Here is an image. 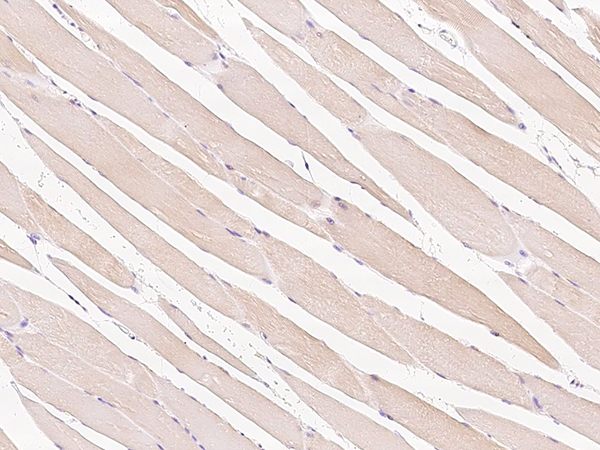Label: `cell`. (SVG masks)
Instances as JSON below:
<instances>
[{
  "mask_svg": "<svg viewBox=\"0 0 600 450\" xmlns=\"http://www.w3.org/2000/svg\"><path fill=\"white\" fill-rule=\"evenodd\" d=\"M304 446L305 449H337L343 450V447L339 444H336L324 436H322L319 432L308 428V430H304Z\"/></svg>",
  "mask_w": 600,
  "mask_h": 450,
  "instance_id": "19",
  "label": "cell"
},
{
  "mask_svg": "<svg viewBox=\"0 0 600 450\" xmlns=\"http://www.w3.org/2000/svg\"><path fill=\"white\" fill-rule=\"evenodd\" d=\"M171 314V313H169ZM173 318L176 322L181 325L182 328L186 331V333L191 336L197 343L201 346L205 347L207 350L213 352L225 362L247 375L248 377L254 379L257 382L262 383L264 386L268 387V384L264 382L259 375L252 370L248 365L242 362L240 359L231 354L228 350L223 348L221 345L213 341L204 335L182 312L178 309L172 307Z\"/></svg>",
  "mask_w": 600,
  "mask_h": 450,
  "instance_id": "18",
  "label": "cell"
},
{
  "mask_svg": "<svg viewBox=\"0 0 600 450\" xmlns=\"http://www.w3.org/2000/svg\"><path fill=\"white\" fill-rule=\"evenodd\" d=\"M362 146L465 247L494 259L515 256L518 239L474 186L405 136L372 124L350 130Z\"/></svg>",
  "mask_w": 600,
  "mask_h": 450,
  "instance_id": "1",
  "label": "cell"
},
{
  "mask_svg": "<svg viewBox=\"0 0 600 450\" xmlns=\"http://www.w3.org/2000/svg\"><path fill=\"white\" fill-rule=\"evenodd\" d=\"M439 128L463 153L600 240L599 216L572 186L525 153L458 123Z\"/></svg>",
  "mask_w": 600,
  "mask_h": 450,
  "instance_id": "5",
  "label": "cell"
},
{
  "mask_svg": "<svg viewBox=\"0 0 600 450\" xmlns=\"http://www.w3.org/2000/svg\"><path fill=\"white\" fill-rule=\"evenodd\" d=\"M270 26L291 39L299 33L309 15L298 1H240Z\"/></svg>",
  "mask_w": 600,
  "mask_h": 450,
  "instance_id": "17",
  "label": "cell"
},
{
  "mask_svg": "<svg viewBox=\"0 0 600 450\" xmlns=\"http://www.w3.org/2000/svg\"><path fill=\"white\" fill-rule=\"evenodd\" d=\"M523 274L532 286L599 326L598 299L541 265H532Z\"/></svg>",
  "mask_w": 600,
  "mask_h": 450,
  "instance_id": "15",
  "label": "cell"
},
{
  "mask_svg": "<svg viewBox=\"0 0 600 450\" xmlns=\"http://www.w3.org/2000/svg\"><path fill=\"white\" fill-rule=\"evenodd\" d=\"M357 296L382 328L420 365L442 378L539 414L516 372L499 360L376 296Z\"/></svg>",
  "mask_w": 600,
  "mask_h": 450,
  "instance_id": "3",
  "label": "cell"
},
{
  "mask_svg": "<svg viewBox=\"0 0 600 450\" xmlns=\"http://www.w3.org/2000/svg\"><path fill=\"white\" fill-rule=\"evenodd\" d=\"M502 281L542 321H544L581 359L600 369V330L589 319L562 305L523 278L495 270Z\"/></svg>",
  "mask_w": 600,
  "mask_h": 450,
  "instance_id": "11",
  "label": "cell"
},
{
  "mask_svg": "<svg viewBox=\"0 0 600 450\" xmlns=\"http://www.w3.org/2000/svg\"><path fill=\"white\" fill-rule=\"evenodd\" d=\"M193 376L244 417L288 449H305L304 429L290 412L223 368L202 360L193 361Z\"/></svg>",
  "mask_w": 600,
  "mask_h": 450,
  "instance_id": "8",
  "label": "cell"
},
{
  "mask_svg": "<svg viewBox=\"0 0 600 450\" xmlns=\"http://www.w3.org/2000/svg\"><path fill=\"white\" fill-rule=\"evenodd\" d=\"M521 379L540 415L600 444L599 403L577 396L539 376L515 371Z\"/></svg>",
  "mask_w": 600,
  "mask_h": 450,
  "instance_id": "13",
  "label": "cell"
},
{
  "mask_svg": "<svg viewBox=\"0 0 600 450\" xmlns=\"http://www.w3.org/2000/svg\"><path fill=\"white\" fill-rule=\"evenodd\" d=\"M462 419L508 449H574L543 432L482 409L455 407Z\"/></svg>",
  "mask_w": 600,
  "mask_h": 450,
  "instance_id": "14",
  "label": "cell"
},
{
  "mask_svg": "<svg viewBox=\"0 0 600 450\" xmlns=\"http://www.w3.org/2000/svg\"><path fill=\"white\" fill-rule=\"evenodd\" d=\"M270 367L292 391L341 437L359 449L412 450L414 447L398 433L380 425L367 415L341 403L307 382L267 360Z\"/></svg>",
  "mask_w": 600,
  "mask_h": 450,
  "instance_id": "9",
  "label": "cell"
},
{
  "mask_svg": "<svg viewBox=\"0 0 600 450\" xmlns=\"http://www.w3.org/2000/svg\"><path fill=\"white\" fill-rule=\"evenodd\" d=\"M224 90L245 112L252 115L290 144L311 155L337 176L356 184L384 206L416 225V221L397 201L351 163L341 151L271 83L246 63L234 61Z\"/></svg>",
  "mask_w": 600,
  "mask_h": 450,
  "instance_id": "4",
  "label": "cell"
},
{
  "mask_svg": "<svg viewBox=\"0 0 600 450\" xmlns=\"http://www.w3.org/2000/svg\"><path fill=\"white\" fill-rule=\"evenodd\" d=\"M517 239L554 273L599 300L600 264L541 225L507 212Z\"/></svg>",
  "mask_w": 600,
  "mask_h": 450,
  "instance_id": "12",
  "label": "cell"
},
{
  "mask_svg": "<svg viewBox=\"0 0 600 450\" xmlns=\"http://www.w3.org/2000/svg\"><path fill=\"white\" fill-rule=\"evenodd\" d=\"M352 366L365 388L370 407L434 448L506 449L468 423L460 422L406 389Z\"/></svg>",
  "mask_w": 600,
  "mask_h": 450,
  "instance_id": "7",
  "label": "cell"
},
{
  "mask_svg": "<svg viewBox=\"0 0 600 450\" xmlns=\"http://www.w3.org/2000/svg\"><path fill=\"white\" fill-rule=\"evenodd\" d=\"M220 281L236 301L245 328L321 382L370 406L352 364L255 293Z\"/></svg>",
  "mask_w": 600,
  "mask_h": 450,
  "instance_id": "6",
  "label": "cell"
},
{
  "mask_svg": "<svg viewBox=\"0 0 600 450\" xmlns=\"http://www.w3.org/2000/svg\"><path fill=\"white\" fill-rule=\"evenodd\" d=\"M251 36L317 103L327 109L349 129L366 124L369 114L355 99L328 76L305 62L288 47L279 43L248 19H243Z\"/></svg>",
  "mask_w": 600,
  "mask_h": 450,
  "instance_id": "10",
  "label": "cell"
},
{
  "mask_svg": "<svg viewBox=\"0 0 600 450\" xmlns=\"http://www.w3.org/2000/svg\"><path fill=\"white\" fill-rule=\"evenodd\" d=\"M229 182L243 195L256 201L261 206L275 213L279 217L297 225L312 234L332 242L325 230L319 223L311 218L306 212L297 205L284 199L265 186L250 180L241 174L228 170Z\"/></svg>",
  "mask_w": 600,
  "mask_h": 450,
  "instance_id": "16",
  "label": "cell"
},
{
  "mask_svg": "<svg viewBox=\"0 0 600 450\" xmlns=\"http://www.w3.org/2000/svg\"><path fill=\"white\" fill-rule=\"evenodd\" d=\"M253 243L264 255L278 289L290 301L389 359L420 366L333 272L267 232L259 230Z\"/></svg>",
  "mask_w": 600,
  "mask_h": 450,
  "instance_id": "2",
  "label": "cell"
}]
</instances>
